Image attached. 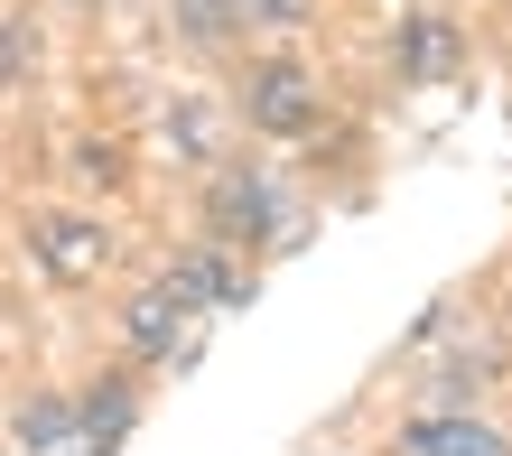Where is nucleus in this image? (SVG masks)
Masks as SVG:
<instances>
[{
  "mask_svg": "<svg viewBox=\"0 0 512 456\" xmlns=\"http://www.w3.org/2000/svg\"><path fill=\"white\" fill-rule=\"evenodd\" d=\"M289 224H298V205L280 168H224L205 187V242H224V252H280Z\"/></svg>",
  "mask_w": 512,
  "mask_h": 456,
  "instance_id": "nucleus-1",
  "label": "nucleus"
},
{
  "mask_svg": "<svg viewBox=\"0 0 512 456\" xmlns=\"http://www.w3.org/2000/svg\"><path fill=\"white\" fill-rule=\"evenodd\" d=\"M233 112H243V131L298 149V140H317V121H326V84H317V66H298V56H261V66H243Z\"/></svg>",
  "mask_w": 512,
  "mask_h": 456,
  "instance_id": "nucleus-2",
  "label": "nucleus"
},
{
  "mask_svg": "<svg viewBox=\"0 0 512 456\" xmlns=\"http://www.w3.org/2000/svg\"><path fill=\"white\" fill-rule=\"evenodd\" d=\"M159 289L187 317H205V308H243V298H252V270H243V252H224V242H187V252L159 270Z\"/></svg>",
  "mask_w": 512,
  "mask_h": 456,
  "instance_id": "nucleus-3",
  "label": "nucleus"
},
{
  "mask_svg": "<svg viewBox=\"0 0 512 456\" xmlns=\"http://www.w3.org/2000/svg\"><path fill=\"white\" fill-rule=\"evenodd\" d=\"M391 75H401V84H447V75H466V19L410 10L401 28H391Z\"/></svg>",
  "mask_w": 512,
  "mask_h": 456,
  "instance_id": "nucleus-4",
  "label": "nucleus"
},
{
  "mask_svg": "<svg viewBox=\"0 0 512 456\" xmlns=\"http://www.w3.org/2000/svg\"><path fill=\"white\" fill-rule=\"evenodd\" d=\"M391 456H512V438L485 410H410L391 429Z\"/></svg>",
  "mask_w": 512,
  "mask_h": 456,
  "instance_id": "nucleus-5",
  "label": "nucleus"
},
{
  "mask_svg": "<svg viewBox=\"0 0 512 456\" xmlns=\"http://www.w3.org/2000/svg\"><path fill=\"white\" fill-rule=\"evenodd\" d=\"M131 429H140V382L131 373H103V382L75 391V447L84 456H112Z\"/></svg>",
  "mask_w": 512,
  "mask_h": 456,
  "instance_id": "nucleus-6",
  "label": "nucleus"
},
{
  "mask_svg": "<svg viewBox=\"0 0 512 456\" xmlns=\"http://www.w3.org/2000/svg\"><path fill=\"white\" fill-rule=\"evenodd\" d=\"M38 261H47V280H94V270H112V224L38 215Z\"/></svg>",
  "mask_w": 512,
  "mask_h": 456,
  "instance_id": "nucleus-7",
  "label": "nucleus"
},
{
  "mask_svg": "<svg viewBox=\"0 0 512 456\" xmlns=\"http://www.w3.org/2000/svg\"><path fill=\"white\" fill-rule=\"evenodd\" d=\"M187 308L149 280V289H131V308H122V345H131V363H168V354H187Z\"/></svg>",
  "mask_w": 512,
  "mask_h": 456,
  "instance_id": "nucleus-8",
  "label": "nucleus"
},
{
  "mask_svg": "<svg viewBox=\"0 0 512 456\" xmlns=\"http://www.w3.org/2000/svg\"><path fill=\"white\" fill-rule=\"evenodd\" d=\"M10 438H19V456H66L75 447V391H28L10 410Z\"/></svg>",
  "mask_w": 512,
  "mask_h": 456,
  "instance_id": "nucleus-9",
  "label": "nucleus"
},
{
  "mask_svg": "<svg viewBox=\"0 0 512 456\" xmlns=\"http://www.w3.org/2000/svg\"><path fill=\"white\" fill-rule=\"evenodd\" d=\"M168 38L196 47V56H215V47L243 38V19H233V0H168Z\"/></svg>",
  "mask_w": 512,
  "mask_h": 456,
  "instance_id": "nucleus-10",
  "label": "nucleus"
},
{
  "mask_svg": "<svg viewBox=\"0 0 512 456\" xmlns=\"http://www.w3.org/2000/svg\"><path fill=\"white\" fill-rule=\"evenodd\" d=\"M494 363H503L494 345H447V363H438V373H429V401H438V410H466V401H475V391H485V382H494Z\"/></svg>",
  "mask_w": 512,
  "mask_h": 456,
  "instance_id": "nucleus-11",
  "label": "nucleus"
},
{
  "mask_svg": "<svg viewBox=\"0 0 512 456\" xmlns=\"http://www.w3.org/2000/svg\"><path fill=\"white\" fill-rule=\"evenodd\" d=\"M47 66V38H38V19L28 10H0V94H19L28 75Z\"/></svg>",
  "mask_w": 512,
  "mask_h": 456,
  "instance_id": "nucleus-12",
  "label": "nucleus"
},
{
  "mask_svg": "<svg viewBox=\"0 0 512 456\" xmlns=\"http://www.w3.org/2000/svg\"><path fill=\"white\" fill-rule=\"evenodd\" d=\"M168 149H187V159H205V149H215V103H205V94H177V112H168Z\"/></svg>",
  "mask_w": 512,
  "mask_h": 456,
  "instance_id": "nucleus-13",
  "label": "nucleus"
},
{
  "mask_svg": "<svg viewBox=\"0 0 512 456\" xmlns=\"http://www.w3.org/2000/svg\"><path fill=\"white\" fill-rule=\"evenodd\" d=\"M243 28H308V0H233Z\"/></svg>",
  "mask_w": 512,
  "mask_h": 456,
  "instance_id": "nucleus-14",
  "label": "nucleus"
}]
</instances>
